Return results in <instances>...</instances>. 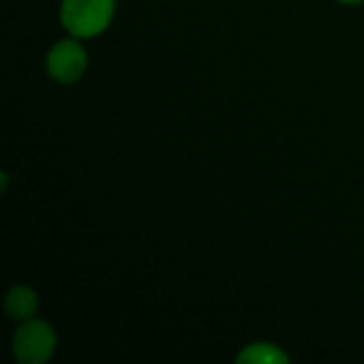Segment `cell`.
Instances as JSON below:
<instances>
[{
    "mask_svg": "<svg viewBox=\"0 0 364 364\" xmlns=\"http://www.w3.org/2000/svg\"><path fill=\"white\" fill-rule=\"evenodd\" d=\"M113 0H64L62 23L73 36H96L113 17Z\"/></svg>",
    "mask_w": 364,
    "mask_h": 364,
    "instance_id": "cell-1",
    "label": "cell"
},
{
    "mask_svg": "<svg viewBox=\"0 0 364 364\" xmlns=\"http://www.w3.org/2000/svg\"><path fill=\"white\" fill-rule=\"evenodd\" d=\"M55 350V333L47 322L30 320L13 337V356L21 364H43Z\"/></svg>",
    "mask_w": 364,
    "mask_h": 364,
    "instance_id": "cell-2",
    "label": "cell"
},
{
    "mask_svg": "<svg viewBox=\"0 0 364 364\" xmlns=\"http://www.w3.org/2000/svg\"><path fill=\"white\" fill-rule=\"evenodd\" d=\"M85 66H87V55L83 47L73 38L60 41L47 55V70L60 83L77 81L83 75Z\"/></svg>",
    "mask_w": 364,
    "mask_h": 364,
    "instance_id": "cell-3",
    "label": "cell"
},
{
    "mask_svg": "<svg viewBox=\"0 0 364 364\" xmlns=\"http://www.w3.org/2000/svg\"><path fill=\"white\" fill-rule=\"evenodd\" d=\"M38 307L36 294L26 286H15L4 299V311L11 320H30Z\"/></svg>",
    "mask_w": 364,
    "mask_h": 364,
    "instance_id": "cell-4",
    "label": "cell"
},
{
    "mask_svg": "<svg viewBox=\"0 0 364 364\" xmlns=\"http://www.w3.org/2000/svg\"><path fill=\"white\" fill-rule=\"evenodd\" d=\"M288 360L290 358L284 352L269 343H254L237 356V363L243 364H286Z\"/></svg>",
    "mask_w": 364,
    "mask_h": 364,
    "instance_id": "cell-5",
    "label": "cell"
},
{
    "mask_svg": "<svg viewBox=\"0 0 364 364\" xmlns=\"http://www.w3.org/2000/svg\"><path fill=\"white\" fill-rule=\"evenodd\" d=\"M341 2H348V4H358V2H363V0H341Z\"/></svg>",
    "mask_w": 364,
    "mask_h": 364,
    "instance_id": "cell-6",
    "label": "cell"
}]
</instances>
